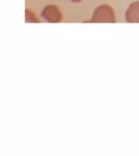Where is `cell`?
Returning <instances> with one entry per match:
<instances>
[{"label":"cell","mask_w":139,"mask_h":156,"mask_svg":"<svg viewBox=\"0 0 139 156\" xmlns=\"http://www.w3.org/2000/svg\"><path fill=\"white\" fill-rule=\"evenodd\" d=\"M91 22H98V23H113L115 22V15L114 11L111 7L107 5H102L98 7L95 10L93 14Z\"/></svg>","instance_id":"1"},{"label":"cell","mask_w":139,"mask_h":156,"mask_svg":"<svg viewBox=\"0 0 139 156\" xmlns=\"http://www.w3.org/2000/svg\"><path fill=\"white\" fill-rule=\"evenodd\" d=\"M42 16L46 20L47 22L50 23H57L60 22L62 20V13L60 12L58 7L56 5H47L42 12Z\"/></svg>","instance_id":"2"},{"label":"cell","mask_w":139,"mask_h":156,"mask_svg":"<svg viewBox=\"0 0 139 156\" xmlns=\"http://www.w3.org/2000/svg\"><path fill=\"white\" fill-rule=\"evenodd\" d=\"M125 17L127 22L139 23V1H136L130 5V8L126 11Z\"/></svg>","instance_id":"3"},{"label":"cell","mask_w":139,"mask_h":156,"mask_svg":"<svg viewBox=\"0 0 139 156\" xmlns=\"http://www.w3.org/2000/svg\"><path fill=\"white\" fill-rule=\"evenodd\" d=\"M25 20H26V22H35L34 20L32 17H36V15L31 11V10H26V12H25Z\"/></svg>","instance_id":"4"},{"label":"cell","mask_w":139,"mask_h":156,"mask_svg":"<svg viewBox=\"0 0 139 156\" xmlns=\"http://www.w3.org/2000/svg\"><path fill=\"white\" fill-rule=\"evenodd\" d=\"M72 1H73V2H81L82 0H72Z\"/></svg>","instance_id":"5"}]
</instances>
